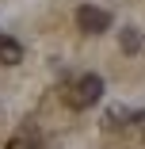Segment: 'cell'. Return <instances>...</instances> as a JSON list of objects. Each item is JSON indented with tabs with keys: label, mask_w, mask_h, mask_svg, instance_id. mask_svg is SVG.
<instances>
[{
	"label": "cell",
	"mask_w": 145,
	"mask_h": 149,
	"mask_svg": "<svg viewBox=\"0 0 145 149\" xmlns=\"http://www.w3.org/2000/svg\"><path fill=\"white\" fill-rule=\"evenodd\" d=\"M99 96H103V77H99V73H84V77L73 84L69 103H73V107H92Z\"/></svg>",
	"instance_id": "6da1fadb"
},
{
	"label": "cell",
	"mask_w": 145,
	"mask_h": 149,
	"mask_svg": "<svg viewBox=\"0 0 145 149\" xmlns=\"http://www.w3.org/2000/svg\"><path fill=\"white\" fill-rule=\"evenodd\" d=\"M76 27L84 35H103L107 27H111V12L96 8V4H80L76 8Z\"/></svg>",
	"instance_id": "7a4b0ae2"
},
{
	"label": "cell",
	"mask_w": 145,
	"mask_h": 149,
	"mask_svg": "<svg viewBox=\"0 0 145 149\" xmlns=\"http://www.w3.org/2000/svg\"><path fill=\"white\" fill-rule=\"evenodd\" d=\"M119 46H122V54H141V46H145V35L137 31V27H122L119 31Z\"/></svg>",
	"instance_id": "3957f363"
},
{
	"label": "cell",
	"mask_w": 145,
	"mask_h": 149,
	"mask_svg": "<svg viewBox=\"0 0 145 149\" xmlns=\"http://www.w3.org/2000/svg\"><path fill=\"white\" fill-rule=\"evenodd\" d=\"M23 61V46L12 35H0V65H19Z\"/></svg>",
	"instance_id": "277c9868"
},
{
	"label": "cell",
	"mask_w": 145,
	"mask_h": 149,
	"mask_svg": "<svg viewBox=\"0 0 145 149\" xmlns=\"http://www.w3.org/2000/svg\"><path fill=\"white\" fill-rule=\"evenodd\" d=\"M38 130L35 126H23V130H15V138L8 141V149H38Z\"/></svg>",
	"instance_id": "5b68a950"
},
{
	"label": "cell",
	"mask_w": 145,
	"mask_h": 149,
	"mask_svg": "<svg viewBox=\"0 0 145 149\" xmlns=\"http://www.w3.org/2000/svg\"><path fill=\"white\" fill-rule=\"evenodd\" d=\"M130 118H137L130 107H107V115H103V126H111V130H114V126H126Z\"/></svg>",
	"instance_id": "8992f818"
}]
</instances>
